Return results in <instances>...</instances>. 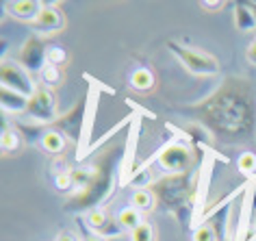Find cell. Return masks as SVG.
<instances>
[{"mask_svg":"<svg viewBox=\"0 0 256 241\" xmlns=\"http://www.w3.org/2000/svg\"><path fill=\"white\" fill-rule=\"evenodd\" d=\"M187 111L220 142L239 144L254 139L256 100L246 78H226L206 100L191 104Z\"/></svg>","mask_w":256,"mask_h":241,"instance_id":"6da1fadb","label":"cell"},{"mask_svg":"<svg viewBox=\"0 0 256 241\" xmlns=\"http://www.w3.org/2000/svg\"><path fill=\"white\" fill-rule=\"evenodd\" d=\"M122 163V148L120 146H113L108 148L104 154L100 156V161L94 166V178L92 182L80 189L76 196L70 198V202L66 204V211L70 213H82V211H94V208H100L104 202L111 198L113 189H115V174H118V168Z\"/></svg>","mask_w":256,"mask_h":241,"instance_id":"7a4b0ae2","label":"cell"},{"mask_svg":"<svg viewBox=\"0 0 256 241\" xmlns=\"http://www.w3.org/2000/svg\"><path fill=\"white\" fill-rule=\"evenodd\" d=\"M198 178L191 172L187 174H168L163 178L150 182V192L154 194L156 204L168 208L178 218L182 228L191 224V206H194Z\"/></svg>","mask_w":256,"mask_h":241,"instance_id":"3957f363","label":"cell"},{"mask_svg":"<svg viewBox=\"0 0 256 241\" xmlns=\"http://www.w3.org/2000/svg\"><path fill=\"white\" fill-rule=\"evenodd\" d=\"M168 48H170V52L176 54V59L180 61L191 74H196V76H217L220 74V63L210 54L194 50L189 46H182V44H178V42H168Z\"/></svg>","mask_w":256,"mask_h":241,"instance_id":"277c9868","label":"cell"},{"mask_svg":"<svg viewBox=\"0 0 256 241\" xmlns=\"http://www.w3.org/2000/svg\"><path fill=\"white\" fill-rule=\"evenodd\" d=\"M156 163L170 174H187L194 168V152L187 144L172 142L156 154Z\"/></svg>","mask_w":256,"mask_h":241,"instance_id":"5b68a950","label":"cell"},{"mask_svg":"<svg viewBox=\"0 0 256 241\" xmlns=\"http://www.w3.org/2000/svg\"><path fill=\"white\" fill-rule=\"evenodd\" d=\"M85 113H87V98L82 96L68 113H63L52 122V128L59 130L68 142L78 144L82 135V126H85Z\"/></svg>","mask_w":256,"mask_h":241,"instance_id":"8992f818","label":"cell"},{"mask_svg":"<svg viewBox=\"0 0 256 241\" xmlns=\"http://www.w3.org/2000/svg\"><path fill=\"white\" fill-rule=\"evenodd\" d=\"M26 116L35 122L42 124H52L56 120V98L54 92L46 85H40L35 90V94L28 98V109Z\"/></svg>","mask_w":256,"mask_h":241,"instance_id":"52a82bcc","label":"cell"},{"mask_svg":"<svg viewBox=\"0 0 256 241\" xmlns=\"http://www.w3.org/2000/svg\"><path fill=\"white\" fill-rule=\"evenodd\" d=\"M48 50H50V46H46V42H44L40 35H30L20 50L18 63H20L28 74H42L44 68L48 66Z\"/></svg>","mask_w":256,"mask_h":241,"instance_id":"ba28073f","label":"cell"},{"mask_svg":"<svg viewBox=\"0 0 256 241\" xmlns=\"http://www.w3.org/2000/svg\"><path fill=\"white\" fill-rule=\"evenodd\" d=\"M0 87L14 90L26 98L33 96L35 90H37L33 78H30V74L16 61H2V66H0Z\"/></svg>","mask_w":256,"mask_h":241,"instance_id":"9c48e42d","label":"cell"},{"mask_svg":"<svg viewBox=\"0 0 256 241\" xmlns=\"http://www.w3.org/2000/svg\"><path fill=\"white\" fill-rule=\"evenodd\" d=\"M33 26H35L37 33L54 35V33H59V30H63V26H66V18H63L61 9L56 7V4H44L42 14L35 20Z\"/></svg>","mask_w":256,"mask_h":241,"instance_id":"30bf717a","label":"cell"},{"mask_svg":"<svg viewBox=\"0 0 256 241\" xmlns=\"http://www.w3.org/2000/svg\"><path fill=\"white\" fill-rule=\"evenodd\" d=\"M87 224L100 237H115V234L122 232V226L118 224V220H113L102 206L87 213Z\"/></svg>","mask_w":256,"mask_h":241,"instance_id":"8fae6325","label":"cell"},{"mask_svg":"<svg viewBox=\"0 0 256 241\" xmlns=\"http://www.w3.org/2000/svg\"><path fill=\"white\" fill-rule=\"evenodd\" d=\"M4 9H9V14L18 20L35 24L44 9V2H40V0H16V2H4Z\"/></svg>","mask_w":256,"mask_h":241,"instance_id":"7c38bea8","label":"cell"},{"mask_svg":"<svg viewBox=\"0 0 256 241\" xmlns=\"http://www.w3.org/2000/svg\"><path fill=\"white\" fill-rule=\"evenodd\" d=\"M0 104L4 113H26L28 109V98L18 94L7 87H0Z\"/></svg>","mask_w":256,"mask_h":241,"instance_id":"4fadbf2b","label":"cell"},{"mask_svg":"<svg viewBox=\"0 0 256 241\" xmlns=\"http://www.w3.org/2000/svg\"><path fill=\"white\" fill-rule=\"evenodd\" d=\"M234 26H236V30H241V33H248V30L256 28V16H254V11L250 9L248 2L234 4Z\"/></svg>","mask_w":256,"mask_h":241,"instance_id":"5bb4252c","label":"cell"},{"mask_svg":"<svg viewBox=\"0 0 256 241\" xmlns=\"http://www.w3.org/2000/svg\"><path fill=\"white\" fill-rule=\"evenodd\" d=\"M66 144H68V139L54 128H48L42 135V146L46 152H50V154H59V152H63L66 150Z\"/></svg>","mask_w":256,"mask_h":241,"instance_id":"9a60e30c","label":"cell"},{"mask_svg":"<svg viewBox=\"0 0 256 241\" xmlns=\"http://www.w3.org/2000/svg\"><path fill=\"white\" fill-rule=\"evenodd\" d=\"M130 85H132V90H137V92H150L152 87H154V74H152L148 68H137L135 72L130 74Z\"/></svg>","mask_w":256,"mask_h":241,"instance_id":"2e32d148","label":"cell"},{"mask_svg":"<svg viewBox=\"0 0 256 241\" xmlns=\"http://www.w3.org/2000/svg\"><path fill=\"white\" fill-rule=\"evenodd\" d=\"M118 224L122 226V230L132 232L135 228H139L144 224V222H142V211H137L135 206L124 208V211H120V215H118Z\"/></svg>","mask_w":256,"mask_h":241,"instance_id":"e0dca14e","label":"cell"},{"mask_svg":"<svg viewBox=\"0 0 256 241\" xmlns=\"http://www.w3.org/2000/svg\"><path fill=\"white\" fill-rule=\"evenodd\" d=\"M0 148H2L4 154L9 152H16L20 148V137H18L16 128H11L7 120H2V132H0Z\"/></svg>","mask_w":256,"mask_h":241,"instance_id":"ac0fdd59","label":"cell"},{"mask_svg":"<svg viewBox=\"0 0 256 241\" xmlns=\"http://www.w3.org/2000/svg\"><path fill=\"white\" fill-rule=\"evenodd\" d=\"M154 204H156V200H154V194L150 192V187H146V189L142 187L132 194V206L137 211H152Z\"/></svg>","mask_w":256,"mask_h":241,"instance_id":"d6986e66","label":"cell"},{"mask_svg":"<svg viewBox=\"0 0 256 241\" xmlns=\"http://www.w3.org/2000/svg\"><path fill=\"white\" fill-rule=\"evenodd\" d=\"M61 78H63L61 68H56V66H46V68H44V72H42V83L46 85V87H50V90H52L54 85L61 83Z\"/></svg>","mask_w":256,"mask_h":241,"instance_id":"ffe728a7","label":"cell"},{"mask_svg":"<svg viewBox=\"0 0 256 241\" xmlns=\"http://www.w3.org/2000/svg\"><path fill=\"white\" fill-rule=\"evenodd\" d=\"M191 241H217V232L208 222H202V224L191 232Z\"/></svg>","mask_w":256,"mask_h":241,"instance_id":"44dd1931","label":"cell"},{"mask_svg":"<svg viewBox=\"0 0 256 241\" xmlns=\"http://www.w3.org/2000/svg\"><path fill=\"white\" fill-rule=\"evenodd\" d=\"M239 170L246 176H252L254 172H256V154L254 152H250V150H246V152H241V156H239Z\"/></svg>","mask_w":256,"mask_h":241,"instance_id":"7402d4cb","label":"cell"},{"mask_svg":"<svg viewBox=\"0 0 256 241\" xmlns=\"http://www.w3.org/2000/svg\"><path fill=\"white\" fill-rule=\"evenodd\" d=\"M68 63V52L63 50L61 46H50L48 50V66H56V68H61V66H66Z\"/></svg>","mask_w":256,"mask_h":241,"instance_id":"603a6c76","label":"cell"},{"mask_svg":"<svg viewBox=\"0 0 256 241\" xmlns=\"http://www.w3.org/2000/svg\"><path fill=\"white\" fill-rule=\"evenodd\" d=\"M130 237H132V241H154V230H152V226L148 222H144L142 226L130 232Z\"/></svg>","mask_w":256,"mask_h":241,"instance_id":"cb8c5ba5","label":"cell"},{"mask_svg":"<svg viewBox=\"0 0 256 241\" xmlns=\"http://www.w3.org/2000/svg\"><path fill=\"white\" fill-rule=\"evenodd\" d=\"M54 185L56 189H61V192H68V189L74 187V178H72V172H63L54 178Z\"/></svg>","mask_w":256,"mask_h":241,"instance_id":"d4e9b609","label":"cell"},{"mask_svg":"<svg viewBox=\"0 0 256 241\" xmlns=\"http://www.w3.org/2000/svg\"><path fill=\"white\" fill-rule=\"evenodd\" d=\"M246 56H248V61L252 63V66H256V37L252 40V44L248 46V52H246Z\"/></svg>","mask_w":256,"mask_h":241,"instance_id":"484cf974","label":"cell"},{"mask_svg":"<svg viewBox=\"0 0 256 241\" xmlns=\"http://www.w3.org/2000/svg\"><path fill=\"white\" fill-rule=\"evenodd\" d=\"M200 7L206 9V11H215V9H222L224 2H220V0H217V2H210V0H206V2H200Z\"/></svg>","mask_w":256,"mask_h":241,"instance_id":"4316f807","label":"cell"},{"mask_svg":"<svg viewBox=\"0 0 256 241\" xmlns=\"http://www.w3.org/2000/svg\"><path fill=\"white\" fill-rule=\"evenodd\" d=\"M56 241H76V237H74L72 232H61V234H59V239H56Z\"/></svg>","mask_w":256,"mask_h":241,"instance_id":"83f0119b","label":"cell"},{"mask_svg":"<svg viewBox=\"0 0 256 241\" xmlns=\"http://www.w3.org/2000/svg\"><path fill=\"white\" fill-rule=\"evenodd\" d=\"M82 241H102L98 234H92V232H85L82 234Z\"/></svg>","mask_w":256,"mask_h":241,"instance_id":"f1b7e54d","label":"cell"},{"mask_svg":"<svg viewBox=\"0 0 256 241\" xmlns=\"http://www.w3.org/2000/svg\"><path fill=\"white\" fill-rule=\"evenodd\" d=\"M250 4V9H252L254 11V16H256V2H248Z\"/></svg>","mask_w":256,"mask_h":241,"instance_id":"f546056e","label":"cell"},{"mask_svg":"<svg viewBox=\"0 0 256 241\" xmlns=\"http://www.w3.org/2000/svg\"><path fill=\"white\" fill-rule=\"evenodd\" d=\"M254 230H256V226H254Z\"/></svg>","mask_w":256,"mask_h":241,"instance_id":"4dcf8cb0","label":"cell"}]
</instances>
